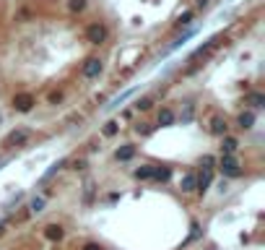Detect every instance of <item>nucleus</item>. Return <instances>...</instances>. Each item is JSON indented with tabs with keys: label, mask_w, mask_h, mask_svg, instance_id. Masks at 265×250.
Returning a JSON list of instances; mask_svg holds the SVG:
<instances>
[{
	"label": "nucleus",
	"mask_w": 265,
	"mask_h": 250,
	"mask_svg": "<svg viewBox=\"0 0 265 250\" xmlns=\"http://www.w3.org/2000/svg\"><path fill=\"white\" fill-rule=\"evenodd\" d=\"M29 141H31V131L29 128H16V131H11L3 138V146L6 149H19V146H26Z\"/></svg>",
	"instance_id": "f257e3e1"
},
{
	"label": "nucleus",
	"mask_w": 265,
	"mask_h": 250,
	"mask_svg": "<svg viewBox=\"0 0 265 250\" xmlns=\"http://www.w3.org/2000/svg\"><path fill=\"white\" fill-rule=\"evenodd\" d=\"M218 169H221V175H226V177H239L242 175V164L234 154H224L221 162H218Z\"/></svg>",
	"instance_id": "f03ea898"
},
{
	"label": "nucleus",
	"mask_w": 265,
	"mask_h": 250,
	"mask_svg": "<svg viewBox=\"0 0 265 250\" xmlns=\"http://www.w3.org/2000/svg\"><path fill=\"white\" fill-rule=\"evenodd\" d=\"M34 104H37V97L31 91H19L13 97V109H16V112H31Z\"/></svg>",
	"instance_id": "7ed1b4c3"
},
{
	"label": "nucleus",
	"mask_w": 265,
	"mask_h": 250,
	"mask_svg": "<svg viewBox=\"0 0 265 250\" xmlns=\"http://www.w3.org/2000/svg\"><path fill=\"white\" fill-rule=\"evenodd\" d=\"M86 39L91 42V44H104L107 42V26L104 24H91L89 29H86Z\"/></svg>",
	"instance_id": "20e7f679"
},
{
	"label": "nucleus",
	"mask_w": 265,
	"mask_h": 250,
	"mask_svg": "<svg viewBox=\"0 0 265 250\" xmlns=\"http://www.w3.org/2000/svg\"><path fill=\"white\" fill-rule=\"evenodd\" d=\"M104 71V62L99 60V57H89L86 62H83V68H81V73H83V78H99V73Z\"/></svg>",
	"instance_id": "39448f33"
},
{
	"label": "nucleus",
	"mask_w": 265,
	"mask_h": 250,
	"mask_svg": "<svg viewBox=\"0 0 265 250\" xmlns=\"http://www.w3.org/2000/svg\"><path fill=\"white\" fill-rule=\"evenodd\" d=\"M44 237L50 242H60L62 237H65V229H62L60 224H47L44 227Z\"/></svg>",
	"instance_id": "423d86ee"
},
{
	"label": "nucleus",
	"mask_w": 265,
	"mask_h": 250,
	"mask_svg": "<svg viewBox=\"0 0 265 250\" xmlns=\"http://www.w3.org/2000/svg\"><path fill=\"white\" fill-rule=\"evenodd\" d=\"M213 136H226V131H229V125H226V120L221 117V115H213L211 117V128H208Z\"/></svg>",
	"instance_id": "0eeeda50"
},
{
	"label": "nucleus",
	"mask_w": 265,
	"mask_h": 250,
	"mask_svg": "<svg viewBox=\"0 0 265 250\" xmlns=\"http://www.w3.org/2000/svg\"><path fill=\"white\" fill-rule=\"evenodd\" d=\"M133 156H135V146L133 144H125V146H120L115 151V159L117 162H128V159H133Z\"/></svg>",
	"instance_id": "6e6552de"
},
{
	"label": "nucleus",
	"mask_w": 265,
	"mask_h": 250,
	"mask_svg": "<svg viewBox=\"0 0 265 250\" xmlns=\"http://www.w3.org/2000/svg\"><path fill=\"white\" fill-rule=\"evenodd\" d=\"M237 125H239L242 131H249V128H252V125H255V112H252V109L242 112V115L237 117Z\"/></svg>",
	"instance_id": "1a4fd4ad"
},
{
	"label": "nucleus",
	"mask_w": 265,
	"mask_h": 250,
	"mask_svg": "<svg viewBox=\"0 0 265 250\" xmlns=\"http://www.w3.org/2000/svg\"><path fill=\"white\" fill-rule=\"evenodd\" d=\"M156 122L161 125V128H169L171 122H174V112H171L169 107H164V109H159V117H156Z\"/></svg>",
	"instance_id": "9d476101"
},
{
	"label": "nucleus",
	"mask_w": 265,
	"mask_h": 250,
	"mask_svg": "<svg viewBox=\"0 0 265 250\" xmlns=\"http://www.w3.org/2000/svg\"><path fill=\"white\" fill-rule=\"evenodd\" d=\"M44 206H47V198H44V196H34V198L29 201V211H31V214H42Z\"/></svg>",
	"instance_id": "9b49d317"
},
{
	"label": "nucleus",
	"mask_w": 265,
	"mask_h": 250,
	"mask_svg": "<svg viewBox=\"0 0 265 250\" xmlns=\"http://www.w3.org/2000/svg\"><path fill=\"white\" fill-rule=\"evenodd\" d=\"M247 104L252 107V109H260V107H265V94H260V91H252V94H247Z\"/></svg>",
	"instance_id": "f8f14e48"
},
{
	"label": "nucleus",
	"mask_w": 265,
	"mask_h": 250,
	"mask_svg": "<svg viewBox=\"0 0 265 250\" xmlns=\"http://www.w3.org/2000/svg\"><path fill=\"white\" fill-rule=\"evenodd\" d=\"M180 191L182 193H193L195 191V175H193V172H187V175L180 180Z\"/></svg>",
	"instance_id": "ddd939ff"
},
{
	"label": "nucleus",
	"mask_w": 265,
	"mask_h": 250,
	"mask_svg": "<svg viewBox=\"0 0 265 250\" xmlns=\"http://www.w3.org/2000/svg\"><path fill=\"white\" fill-rule=\"evenodd\" d=\"M169 175H171V169H169V167H153V172H151V180H156V182H164V180H169Z\"/></svg>",
	"instance_id": "4468645a"
},
{
	"label": "nucleus",
	"mask_w": 265,
	"mask_h": 250,
	"mask_svg": "<svg viewBox=\"0 0 265 250\" xmlns=\"http://www.w3.org/2000/svg\"><path fill=\"white\" fill-rule=\"evenodd\" d=\"M221 138H224V144H221V151L224 154H234V151H237V146H239L237 138H231V136H221Z\"/></svg>",
	"instance_id": "2eb2a0df"
},
{
	"label": "nucleus",
	"mask_w": 265,
	"mask_h": 250,
	"mask_svg": "<svg viewBox=\"0 0 265 250\" xmlns=\"http://www.w3.org/2000/svg\"><path fill=\"white\" fill-rule=\"evenodd\" d=\"M65 164H68L65 159H60V162H55V164H52L50 169H47V172H44V177H42V180H44V182H47V180H52V177H55V175H57V172H60L62 167H65Z\"/></svg>",
	"instance_id": "dca6fc26"
},
{
	"label": "nucleus",
	"mask_w": 265,
	"mask_h": 250,
	"mask_svg": "<svg viewBox=\"0 0 265 250\" xmlns=\"http://www.w3.org/2000/svg\"><path fill=\"white\" fill-rule=\"evenodd\" d=\"M218 44V37H213V39H208V44H203V47H198V50H195V55L193 57H203V55H208L211 50H213V47Z\"/></svg>",
	"instance_id": "f3484780"
},
{
	"label": "nucleus",
	"mask_w": 265,
	"mask_h": 250,
	"mask_svg": "<svg viewBox=\"0 0 265 250\" xmlns=\"http://www.w3.org/2000/svg\"><path fill=\"white\" fill-rule=\"evenodd\" d=\"M151 172H153V164H143L135 169V177L138 180H151Z\"/></svg>",
	"instance_id": "a211bd4d"
},
{
	"label": "nucleus",
	"mask_w": 265,
	"mask_h": 250,
	"mask_svg": "<svg viewBox=\"0 0 265 250\" xmlns=\"http://www.w3.org/2000/svg\"><path fill=\"white\" fill-rule=\"evenodd\" d=\"M117 131H120V122H117V120H109V122L104 125V131H102V133H104V136H115Z\"/></svg>",
	"instance_id": "6ab92c4d"
},
{
	"label": "nucleus",
	"mask_w": 265,
	"mask_h": 250,
	"mask_svg": "<svg viewBox=\"0 0 265 250\" xmlns=\"http://www.w3.org/2000/svg\"><path fill=\"white\" fill-rule=\"evenodd\" d=\"M68 8H70V13H81L86 8V0H68Z\"/></svg>",
	"instance_id": "aec40b11"
},
{
	"label": "nucleus",
	"mask_w": 265,
	"mask_h": 250,
	"mask_svg": "<svg viewBox=\"0 0 265 250\" xmlns=\"http://www.w3.org/2000/svg\"><path fill=\"white\" fill-rule=\"evenodd\" d=\"M83 188H86V191H83V201H86V203H91V201H94V182H91V180H86V185H83Z\"/></svg>",
	"instance_id": "412c9836"
},
{
	"label": "nucleus",
	"mask_w": 265,
	"mask_h": 250,
	"mask_svg": "<svg viewBox=\"0 0 265 250\" xmlns=\"http://www.w3.org/2000/svg\"><path fill=\"white\" fill-rule=\"evenodd\" d=\"M193 21V11H185L182 16H180V21H177V29H182V26H187Z\"/></svg>",
	"instance_id": "4be33fe9"
},
{
	"label": "nucleus",
	"mask_w": 265,
	"mask_h": 250,
	"mask_svg": "<svg viewBox=\"0 0 265 250\" xmlns=\"http://www.w3.org/2000/svg\"><path fill=\"white\" fill-rule=\"evenodd\" d=\"M151 104H153V99H148V97H146V99H138V102H135V109L146 112V109H151Z\"/></svg>",
	"instance_id": "5701e85b"
},
{
	"label": "nucleus",
	"mask_w": 265,
	"mask_h": 250,
	"mask_svg": "<svg viewBox=\"0 0 265 250\" xmlns=\"http://www.w3.org/2000/svg\"><path fill=\"white\" fill-rule=\"evenodd\" d=\"M135 131H138L140 136H148V133H151V125H148V122H138Z\"/></svg>",
	"instance_id": "b1692460"
},
{
	"label": "nucleus",
	"mask_w": 265,
	"mask_h": 250,
	"mask_svg": "<svg viewBox=\"0 0 265 250\" xmlns=\"http://www.w3.org/2000/svg\"><path fill=\"white\" fill-rule=\"evenodd\" d=\"M130 94H133V91H125V94H122V97H117V99H115L112 104H109V109H112V107H120V102H125V99H128V97H130Z\"/></svg>",
	"instance_id": "393cba45"
},
{
	"label": "nucleus",
	"mask_w": 265,
	"mask_h": 250,
	"mask_svg": "<svg viewBox=\"0 0 265 250\" xmlns=\"http://www.w3.org/2000/svg\"><path fill=\"white\" fill-rule=\"evenodd\" d=\"M60 99H62V94H60V91H55V94H50V104H57Z\"/></svg>",
	"instance_id": "a878e982"
},
{
	"label": "nucleus",
	"mask_w": 265,
	"mask_h": 250,
	"mask_svg": "<svg viewBox=\"0 0 265 250\" xmlns=\"http://www.w3.org/2000/svg\"><path fill=\"white\" fill-rule=\"evenodd\" d=\"M83 167H86V159H75L73 162V169H83Z\"/></svg>",
	"instance_id": "bb28decb"
},
{
	"label": "nucleus",
	"mask_w": 265,
	"mask_h": 250,
	"mask_svg": "<svg viewBox=\"0 0 265 250\" xmlns=\"http://www.w3.org/2000/svg\"><path fill=\"white\" fill-rule=\"evenodd\" d=\"M83 250H102V245H97V242H86Z\"/></svg>",
	"instance_id": "cd10ccee"
},
{
	"label": "nucleus",
	"mask_w": 265,
	"mask_h": 250,
	"mask_svg": "<svg viewBox=\"0 0 265 250\" xmlns=\"http://www.w3.org/2000/svg\"><path fill=\"white\" fill-rule=\"evenodd\" d=\"M3 229H6V222H3V224H0V234H3Z\"/></svg>",
	"instance_id": "c85d7f7f"
}]
</instances>
